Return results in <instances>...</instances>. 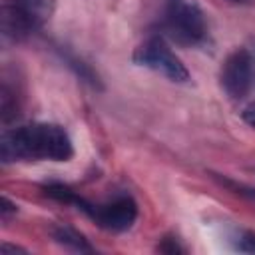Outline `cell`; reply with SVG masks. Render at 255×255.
I'll return each mask as SVG.
<instances>
[{"mask_svg": "<svg viewBox=\"0 0 255 255\" xmlns=\"http://www.w3.org/2000/svg\"><path fill=\"white\" fill-rule=\"evenodd\" d=\"M74 145L68 131L58 124H28L4 129L0 135V157L12 161H70Z\"/></svg>", "mask_w": 255, "mask_h": 255, "instance_id": "obj_1", "label": "cell"}, {"mask_svg": "<svg viewBox=\"0 0 255 255\" xmlns=\"http://www.w3.org/2000/svg\"><path fill=\"white\" fill-rule=\"evenodd\" d=\"M161 28L181 46H201L209 36L205 12L195 0H165Z\"/></svg>", "mask_w": 255, "mask_h": 255, "instance_id": "obj_2", "label": "cell"}, {"mask_svg": "<svg viewBox=\"0 0 255 255\" xmlns=\"http://www.w3.org/2000/svg\"><path fill=\"white\" fill-rule=\"evenodd\" d=\"M56 0H4L2 34L8 40H24L40 30L54 14Z\"/></svg>", "mask_w": 255, "mask_h": 255, "instance_id": "obj_3", "label": "cell"}, {"mask_svg": "<svg viewBox=\"0 0 255 255\" xmlns=\"http://www.w3.org/2000/svg\"><path fill=\"white\" fill-rule=\"evenodd\" d=\"M133 62L147 70L165 76L169 82L185 84L189 82V70L185 64L167 48L161 38H149L133 50Z\"/></svg>", "mask_w": 255, "mask_h": 255, "instance_id": "obj_4", "label": "cell"}, {"mask_svg": "<svg viewBox=\"0 0 255 255\" xmlns=\"http://www.w3.org/2000/svg\"><path fill=\"white\" fill-rule=\"evenodd\" d=\"M80 211H84L96 225L106 231H128L137 219V203L131 195H118L104 203H90L84 199Z\"/></svg>", "mask_w": 255, "mask_h": 255, "instance_id": "obj_5", "label": "cell"}, {"mask_svg": "<svg viewBox=\"0 0 255 255\" xmlns=\"http://www.w3.org/2000/svg\"><path fill=\"white\" fill-rule=\"evenodd\" d=\"M253 60L249 48L233 50L221 64L219 86L231 100H243L253 88Z\"/></svg>", "mask_w": 255, "mask_h": 255, "instance_id": "obj_6", "label": "cell"}, {"mask_svg": "<svg viewBox=\"0 0 255 255\" xmlns=\"http://www.w3.org/2000/svg\"><path fill=\"white\" fill-rule=\"evenodd\" d=\"M52 237L56 243L64 245L66 249H72V251H78V253H92L94 247L88 243V239L76 231L74 227H68V225H56L52 229Z\"/></svg>", "mask_w": 255, "mask_h": 255, "instance_id": "obj_7", "label": "cell"}, {"mask_svg": "<svg viewBox=\"0 0 255 255\" xmlns=\"http://www.w3.org/2000/svg\"><path fill=\"white\" fill-rule=\"evenodd\" d=\"M233 241V249L239 253H255V231L253 229H243L235 235Z\"/></svg>", "mask_w": 255, "mask_h": 255, "instance_id": "obj_8", "label": "cell"}, {"mask_svg": "<svg viewBox=\"0 0 255 255\" xmlns=\"http://www.w3.org/2000/svg\"><path fill=\"white\" fill-rule=\"evenodd\" d=\"M18 211V205L16 203H12L6 195L0 199V217H2V221H8L10 219V215H14Z\"/></svg>", "mask_w": 255, "mask_h": 255, "instance_id": "obj_9", "label": "cell"}, {"mask_svg": "<svg viewBox=\"0 0 255 255\" xmlns=\"http://www.w3.org/2000/svg\"><path fill=\"white\" fill-rule=\"evenodd\" d=\"M157 249H159L161 253H169V255H173V253H181V251H183V247H179L177 241L171 239V237H163V241H161V245H157Z\"/></svg>", "mask_w": 255, "mask_h": 255, "instance_id": "obj_10", "label": "cell"}, {"mask_svg": "<svg viewBox=\"0 0 255 255\" xmlns=\"http://www.w3.org/2000/svg\"><path fill=\"white\" fill-rule=\"evenodd\" d=\"M241 118H243V122H245L249 128H253V129H255V102H251L249 106H245V108H243Z\"/></svg>", "mask_w": 255, "mask_h": 255, "instance_id": "obj_11", "label": "cell"}, {"mask_svg": "<svg viewBox=\"0 0 255 255\" xmlns=\"http://www.w3.org/2000/svg\"><path fill=\"white\" fill-rule=\"evenodd\" d=\"M0 251H2V253H26V249H22V247H18V245H10V243H4V245L0 247Z\"/></svg>", "mask_w": 255, "mask_h": 255, "instance_id": "obj_12", "label": "cell"}, {"mask_svg": "<svg viewBox=\"0 0 255 255\" xmlns=\"http://www.w3.org/2000/svg\"><path fill=\"white\" fill-rule=\"evenodd\" d=\"M249 52H251V60H253V82H255V46H253V50L249 48Z\"/></svg>", "mask_w": 255, "mask_h": 255, "instance_id": "obj_13", "label": "cell"}, {"mask_svg": "<svg viewBox=\"0 0 255 255\" xmlns=\"http://www.w3.org/2000/svg\"><path fill=\"white\" fill-rule=\"evenodd\" d=\"M231 2H241L243 4V2H249V0H231Z\"/></svg>", "mask_w": 255, "mask_h": 255, "instance_id": "obj_14", "label": "cell"}]
</instances>
